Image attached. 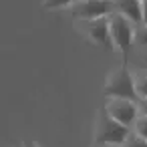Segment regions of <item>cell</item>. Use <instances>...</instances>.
<instances>
[{
    "label": "cell",
    "mask_w": 147,
    "mask_h": 147,
    "mask_svg": "<svg viewBox=\"0 0 147 147\" xmlns=\"http://www.w3.org/2000/svg\"><path fill=\"white\" fill-rule=\"evenodd\" d=\"M143 24H147V0H143Z\"/></svg>",
    "instance_id": "5bb4252c"
},
{
    "label": "cell",
    "mask_w": 147,
    "mask_h": 147,
    "mask_svg": "<svg viewBox=\"0 0 147 147\" xmlns=\"http://www.w3.org/2000/svg\"><path fill=\"white\" fill-rule=\"evenodd\" d=\"M109 22H111V38H113V42L117 45V49L123 55V65H127L129 51H131L133 40H135L133 22L129 18H125L123 14H119V12H113L109 16Z\"/></svg>",
    "instance_id": "3957f363"
},
{
    "label": "cell",
    "mask_w": 147,
    "mask_h": 147,
    "mask_svg": "<svg viewBox=\"0 0 147 147\" xmlns=\"http://www.w3.org/2000/svg\"><path fill=\"white\" fill-rule=\"evenodd\" d=\"M105 95L109 99H129V101H139L137 89H135V77L129 73L127 65H121L115 73L105 83Z\"/></svg>",
    "instance_id": "6da1fadb"
},
{
    "label": "cell",
    "mask_w": 147,
    "mask_h": 147,
    "mask_svg": "<svg viewBox=\"0 0 147 147\" xmlns=\"http://www.w3.org/2000/svg\"><path fill=\"white\" fill-rule=\"evenodd\" d=\"M121 147H147V139H143V137L137 135V133H131V135L127 137V141H125Z\"/></svg>",
    "instance_id": "9c48e42d"
},
{
    "label": "cell",
    "mask_w": 147,
    "mask_h": 147,
    "mask_svg": "<svg viewBox=\"0 0 147 147\" xmlns=\"http://www.w3.org/2000/svg\"><path fill=\"white\" fill-rule=\"evenodd\" d=\"M135 89H137L139 99H145L147 97V73H139L135 77Z\"/></svg>",
    "instance_id": "ba28073f"
},
{
    "label": "cell",
    "mask_w": 147,
    "mask_h": 147,
    "mask_svg": "<svg viewBox=\"0 0 147 147\" xmlns=\"http://www.w3.org/2000/svg\"><path fill=\"white\" fill-rule=\"evenodd\" d=\"M77 0H45V8H65V6H71Z\"/></svg>",
    "instance_id": "8fae6325"
},
{
    "label": "cell",
    "mask_w": 147,
    "mask_h": 147,
    "mask_svg": "<svg viewBox=\"0 0 147 147\" xmlns=\"http://www.w3.org/2000/svg\"><path fill=\"white\" fill-rule=\"evenodd\" d=\"M105 111L125 127L135 125L139 117V105L129 99H109V103L105 105Z\"/></svg>",
    "instance_id": "5b68a950"
},
{
    "label": "cell",
    "mask_w": 147,
    "mask_h": 147,
    "mask_svg": "<svg viewBox=\"0 0 147 147\" xmlns=\"http://www.w3.org/2000/svg\"><path fill=\"white\" fill-rule=\"evenodd\" d=\"M83 30L89 34V38L97 45H103L105 49H111L113 47V38H111V22H109V16L105 18H97V20H85L81 22Z\"/></svg>",
    "instance_id": "8992f818"
},
{
    "label": "cell",
    "mask_w": 147,
    "mask_h": 147,
    "mask_svg": "<svg viewBox=\"0 0 147 147\" xmlns=\"http://www.w3.org/2000/svg\"><path fill=\"white\" fill-rule=\"evenodd\" d=\"M135 133L141 135L143 139H147V115H139L135 121Z\"/></svg>",
    "instance_id": "30bf717a"
},
{
    "label": "cell",
    "mask_w": 147,
    "mask_h": 147,
    "mask_svg": "<svg viewBox=\"0 0 147 147\" xmlns=\"http://www.w3.org/2000/svg\"><path fill=\"white\" fill-rule=\"evenodd\" d=\"M26 147H30V145H26Z\"/></svg>",
    "instance_id": "2e32d148"
},
{
    "label": "cell",
    "mask_w": 147,
    "mask_h": 147,
    "mask_svg": "<svg viewBox=\"0 0 147 147\" xmlns=\"http://www.w3.org/2000/svg\"><path fill=\"white\" fill-rule=\"evenodd\" d=\"M115 10L133 24H143V0H113Z\"/></svg>",
    "instance_id": "52a82bcc"
},
{
    "label": "cell",
    "mask_w": 147,
    "mask_h": 147,
    "mask_svg": "<svg viewBox=\"0 0 147 147\" xmlns=\"http://www.w3.org/2000/svg\"><path fill=\"white\" fill-rule=\"evenodd\" d=\"M131 135L129 127L121 125L119 121H115L105 109L101 111L99 115V121H97V135H95V141L103 147V145H123L127 141V137Z\"/></svg>",
    "instance_id": "7a4b0ae2"
},
{
    "label": "cell",
    "mask_w": 147,
    "mask_h": 147,
    "mask_svg": "<svg viewBox=\"0 0 147 147\" xmlns=\"http://www.w3.org/2000/svg\"><path fill=\"white\" fill-rule=\"evenodd\" d=\"M103 147H119V145H103Z\"/></svg>",
    "instance_id": "9a60e30c"
},
{
    "label": "cell",
    "mask_w": 147,
    "mask_h": 147,
    "mask_svg": "<svg viewBox=\"0 0 147 147\" xmlns=\"http://www.w3.org/2000/svg\"><path fill=\"white\" fill-rule=\"evenodd\" d=\"M137 105H139V115H147V97L145 99H139Z\"/></svg>",
    "instance_id": "4fadbf2b"
},
{
    "label": "cell",
    "mask_w": 147,
    "mask_h": 147,
    "mask_svg": "<svg viewBox=\"0 0 147 147\" xmlns=\"http://www.w3.org/2000/svg\"><path fill=\"white\" fill-rule=\"evenodd\" d=\"M115 8L113 0H77L71 8L73 18L85 22V20H97V18H105L111 16Z\"/></svg>",
    "instance_id": "277c9868"
},
{
    "label": "cell",
    "mask_w": 147,
    "mask_h": 147,
    "mask_svg": "<svg viewBox=\"0 0 147 147\" xmlns=\"http://www.w3.org/2000/svg\"><path fill=\"white\" fill-rule=\"evenodd\" d=\"M135 40L141 45H147V24H141V28H137L135 32Z\"/></svg>",
    "instance_id": "7c38bea8"
}]
</instances>
